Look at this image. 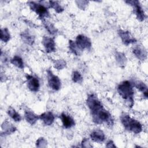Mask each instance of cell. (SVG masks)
<instances>
[{"label": "cell", "mask_w": 148, "mask_h": 148, "mask_svg": "<svg viewBox=\"0 0 148 148\" xmlns=\"http://www.w3.org/2000/svg\"><path fill=\"white\" fill-rule=\"evenodd\" d=\"M106 147H116V145H114L113 142L112 140H109L106 145Z\"/></svg>", "instance_id": "1f68e13d"}, {"label": "cell", "mask_w": 148, "mask_h": 148, "mask_svg": "<svg viewBox=\"0 0 148 148\" xmlns=\"http://www.w3.org/2000/svg\"><path fill=\"white\" fill-rule=\"evenodd\" d=\"M10 38V33L7 28H3L1 29V39L4 42H7Z\"/></svg>", "instance_id": "cb8c5ba5"}, {"label": "cell", "mask_w": 148, "mask_h": 148, "mask_svg": "<svg viewBox=\"0 0 148 148\" xmlns=\"http://www.w3.org/2000/svg\"><path fill=\"white\" fill-rule=\"evenodd\" d=\"M39 119L46 125H50L54 121L55 117L51 112H47L42 113L39 116Z\"/></svg>", "instance_id": "4fadbf2b"}, {"label": "cell", "mask_w": 148, "mask_h": 148, "mask_svg": "<svg viewBox=\"0 0 148 148\" xmlns=\"http://www.w3.org/2000/svg\"><path fill=\"white\" fill-rule=\"evenodd\" d=\"M116 59L117 62V63L120 65H125L126 62V58L124 54L120 53V52H117L116 54Z\"/></svg>", "instance_id": "d4e9b609"}, {"label": "cell", "mask_w": 148, "mask_h": 148, "mask_svg": "<svg viewBox=\"0 0 148 148\" xmlns=\"http://www.w3.org/2000/svg\"><path fill=\"white\" fill-rule=\"evenodd\" d=\"M87 105L91 110V112H94L103 107L101 102L98 99L97 97L93 94H89L87 98Z\"/></svg>", "instance_id": "52a82bcc"}, {"label": "cell", "mask_w": 148, "mask_h": 148, "mask_svg": "<svg viewBox=\"0 0 148 148\" xmlns=\"http://www.w3.org/2000/svg\"><path fill=\"white\" fill-rule=\"evenodd\" d=\"M132 52L135 57L141 61H144L147 58V51L144 47L141 45L135 46L133 48Z\"/></svg>", "instance_id": "7c38bea8"}, {"label": "cell", "mask_w": 148, "mask_h": 148, "mask_svg": "<svg viewBox=\"0 0 148 148\" xmlns=\"http://www.w3.org/2000/svg\"><path fill=\"white\" fill-rule=\"evenodd\" d=\"M10 62L14 65V66H17L18 68L23 69L24 68V62L22 58L17 56H15L13 57L12 59L10 60Z\"/></svg>", "instance_id": "44dd1931"}, {"label": "cell", "mask_w": 148, "mask_h": 148, "mask_svg": "<svg viewBox=\"0 0 148 148\" xmlns=\"http://www.w3.org/2000/svg\"><path fill=\"white\" fill-rule=\"evenodd\" d=\"M24 117L27 121L31 125H34L39 119V117L36 115L34 112L31 110H27L24 113Z\"/></svg>", "instance_id": "2e32d148"}, {"label": "cell", "mask_w": 148, "mask_h": 148, "mask_svg": "<svg viewBox=\"0 0 148 148\" xmlns=\"http://www.w3.org/2000/svg\"><path fill=\"white\" fill-rule=\"evenodd\" d=\"M46 145L47 140L43 138H39L36 142V146L38 147H45Z\"/></svg>", "instance_id": "f1b7e54d"}, {"label": "cell", "mask_w": 148, "mask_h": 148, "mask_svg": "<svg viewBox=\"0 0 148 148\" xmlns=\"http://www.w3.org/2000/svg\"><path fill=\"white\" fill-rule=\"evenodd\" d=\"M72 79L73 82L77 83H82L83 80L82 76L80 72L78 71H73L72 75Z\"/></svg>", "instance_id": "83f0119b"}, {"label": "cell", "mask_w": 148, "mask_h": 148, "mask_svg": "<svg viewBox=\"0 0 148 148\" xmlns=\"http://www.w3.org/2000/svg\"><path fill=\"white\" fill-rule=\"evenodd\" d=\"M53 64L55 68L60 70L65 67L66 62L63 60H57L53 61Z\"/></svg>", "instance_id": "4316f807"}, {"label": "cell", "mask_w": 148, "mask_h": 148, "mask_svg": "<svg viewBox=\"0 0 148 148\" xmlns=\"http://www.w3.org/2000/svg\"><path fill=\"white\" fill-rule=\"evenodd\" d=\"M120 120L124 128L135 134H139L142 131V124L137 120L132 119L128 114L123 113L120 116Z\"/></svg>", "instance_id": "7a4b0ae2"}, {"label": "cell", "mask_w": 148, "mask_h": 148, "mask_svg": "<svg viewBox=\"0 0 148 148\" xmlns=\"http://www.w3.org/2000/svg\"><path fill=\"white\" fill-rule=\"evenodd\" d=\"M92 120L95 123L102 124L103 122L106 123L109 125H112L113 120L112 118L110 113L103 107L98 110L91 113Z\"/></svg>", "instance_id": "3957f363"}, {"label": "cell", "mask_w": 148, "mask_h": 148, "mask_svg": "<svg viewBox=\"0 0 148 148\" xmlns=\"http://www.w3.org/2000/svg\"><path fill=\"white\" fill-rule=\"evenodd\" d=\"M47 82L49 87L56 91H58L61 88V83L58 76L54 75L51 71H47Z\"/></svg>", "instance_id": "8992f818"}, {"label": "cell", "mask_w": 148, "mask_h": 148, "mask_svg": "<svg viewBox=\"0 0 148 148\" xmlns=\"http://www.w3.org/2000/svg\"><path fill=\"white\" fill-rule=\"evenodd\" d=\"M69 48L71 52L75 54L76 56H79L82 50L77 47L75 42H73L71 40L69 41Z\"/></svg>", "instance_id": "7402d4cb"}, {"label": "cell", "mask_w": 148, "mask_h": 148, "mask_svg": "<svg viewBox=\"0 0 148 148\" xmlns=\"http://www.w3.org/2000/svg\"><path fill=\"white\" fill-rule=\"evenodd\" d=\"M133 86L138 88L140 91L142 92L146 98L147 97V87L143 82L136 80L133 83Z\"/></svg>", "instance_id": "d6986e66"}, {"label": "cell", "mask_w": 148, "mask_h": 148, "mask_svg": "<svg viewBox=\"0 0 148 148\" xmlns=\"http://www.w3.org/2000/svg\"><path fill=\"white\" fill-rule=\"evenodd\" d=\"M60 117H61L63 126L65 128H69L75 125V123L74 120L70 116L67 115L64 113H61Z\"/></svg>", "instance_id": "5bb4252c"}, {"label": "cell", "mask_w": 148, "mask_h": 148, "mask_svg": "<svg viewBox=\"0 0 148 148\" xmlns=\"http://www.w3.org/2000/svg\"><path fill=\"white\" fill-rule=\"evenodd\" d=\"M22 40L25 43L32 45L34 42V36L29 32L28 30H26L23 32L21 34Z\"/></svg>", "instance_id": "e0dca14e"}, {"label": "cell", "mask_w": 148, "mask_h": 148, "mask_svg": "<svg viewBox=\"0 0 148 148\" xmlns=\"http://www.w3.org/2000/svg\"><path fill=\"white\" fill-rule=\"evenodd\" d=\"M75 43L81 50L84 49L90 50L91 47V42L90 39L83 35H77Z\"/></svg>", "instance_id": "ba28073f"}, {"label": "cell", "mask_w": 148, "mask_h": 148, "mask_svg": "<svg viewBox=\"0 0 148 148\" xmlns=\"http://www.w3.org/2000/svg\"><path fill=\"white\" fill-rule=\"evenodd\" d=\"M118 34L123 42V43L125 45H128L129 44L134 43L136 42V39L133 38L129 32L125 31L122 29H119L118 31Z\"/></svg>", "instance_id": "8fae6325"}, {"label": "cell", "mask_w": 148, "mask_h": 148, "mask_svg": "<svg viewBox=\"0 0 148 148\" xmlns=\"http://www.w3.org/2000/svg\"><path fill=\"white\" fill-rule=\"evenodd\" d=\"M76 2L77 3V5H78V7L79 8H80L81 9L83 10L85 9L86 6H87L88 2L87 1H76Z\"/></svg>", "instance_id": "f546056e"}, {"label": "cell", "mask_w": 148, "mask_h": 148, "mask_svg": "<svg viewBox=\"0 0 148 148\" xmlns=\"http://www.w3.org/2000/svg\"><path fill=\"white\" fill-rule=\"evenodd\" d=\"M117 91L120 95L125 100L130 107L134 105V90L132 83L125 80L121 83L117 87Z\"/></svg>", "instance_id": "6da1fadb"}, {"label": "cell", "mask_w": 148, "mask_h": 148, "mask_svg": "<svg viewBox=\"0 0 148 148\" xmlns=\"http://www.w3.org/2000/svg\"><path fill=\"white\" fill-rule=\"evenodd\" d=\"M8 113L9 116L15 121H20L21 120V116L12 107H9L8 110Z\"/></svg>", "instance_id": "ffe728a7"}, {"label": "cell", "mask_w": 148, "mask_h": 148, "mask_svg": "<svg viewBox=\"0 0 148 148\" xmlns=\"http://www.w3.org/2000/svg\"><path fill=\"white\" fill-rule=\"evenodd\" d=\"M47 53H51L56 51V44L52 38L44 36L42 42Z\"/></svg>", "instance_id": "30bf717a"}, {"label": "cell", "mask_w": 148, "mask_h": 148, "mask_svg": "<svg viewBox=\"0 0 148 148\" xmlns=\"http://www.w3.org/2000/svg\"><path fill=\"white\" fill-rule=\"evenodd\" d=\"M125 3H128V5H130L132 6L134 8V13H135L136 16V18L138 20L142 21L145 20L146 16L144 12V10H143L142 6L140 5V3L138 1L136 0H133V1H125Z\"/></svg>", "instance_id": "5b68a950"}, {"label": "cell", "mask_w": 148, "mask_h": 148, "mask_svg": "<svg viewBox=\"0 0 148 148\" xmlns=\"http://www.w3.org/2000/svg\"><path fill=\"white\" fill-rule=\"evenodd\" d=\"M43 24L45 25L46 29L48 31V32L50 34L54 35L57 33V29L54 27V25L51 23L47 22V21H44Z\"/></svg>", "instance_id": "484cf974"}, {"label": "cell", "mask_w": 148, "mask_h": 148, "mask_svg": "<svg viewBox=\"0 0 148 148\" xmlns=\"http://www.w3.org/2000/svg\"><path fill=\"white\" fill-rule=\"evenodd\" d=\"M26 79L27 80V86L28 88L33 92H36L39 90L40 87L39 81L36 77L27 75Z\"/></svg>", "instance_id": "9c48e42d"}, {"label": "cell", "mask_w": 148, "mask_h": 148, "mask_svg": "<svg viewBox=\"0 0 148 148\" xmlns=\"http://www.w3.org/2000/svg\"><path fill=\"white\" fill-rule=\"evenodd\" d=\"M91 139L95 142H102L104 141L105 136L103 132L100 130H95L90 134Z\"/></svg>", "instance_id": "9a60e30c"}, {"label": "cell", "mask_w": 148, "mask_h": 148, "mask_svg": "<svg viewBox=\"0 0 148 148\" xmlns=\"http://www.w3.org/2000/svg\"><path fill=\"white\" fill-rule=\"evenodd\" d=\"M82 146L84 147H91L92 146L91 145L89 140L87 138L83 139L82 142Z\"/></svg>", "instance_id": "4dcf8cb0"}, {"label": "cell", "mask_w": 148, "mask_h": 148, "mask_svg": "<svg viewBox=\"0 0 148 148\" xmlns=\"http://www.w3.org/2000/svg\"><path fill=\"white\" fill-rule=\"evenodd\" d=\"M49 2V8H51L55 10V11L57 13H61L64 9L61 6V5L59 3L58 1H50Z\"/></svg>", "instance_id": "603a6c76"}, {"label": "cell", "mask_w": 148, "mask_h": 148, "mask_svg": "<svg viewBox=\"0 0 148 148\" xmlns=\"http://www.w3.org/2000/svg\"><path fill=\"white\" fill-rule=\"evenodd\" d=\"M28 5L31 10L34 11L39 16V17L42 20H44L45 17L49 16V12L47 8L43 4L36 3L35 2L31 1L28 2Z\"/></svg>", "instance_id": "277c9868"}, {"label": "cell", "mask_w": 148, "mask_h": 148, "mask_svg": "<svg viewBox=\"0 0 148 148\" xmlns=\"http://www.w3.org/2000/svg\"><path fill=\"white\" fill-rule=\"evenodd\" d=\"M2 129L4 131V134L6 135H9L13 132H14L16 128L14 126H13L12 124L9 123L8 121H4L2 124Z\"/></svg>", "instance_id": "ac0fdd59"}]
</instances>
